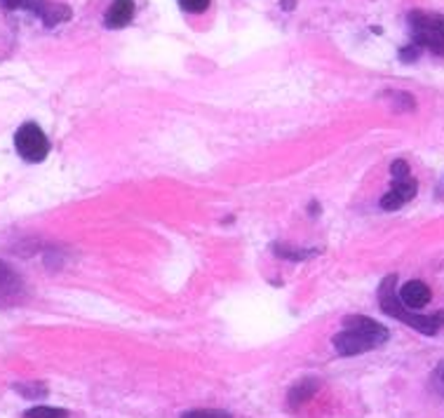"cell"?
<instances>
[{
  "mask_svg": "<svg viewBox=\"0 0 444 418\" xmlns=\"http://www.w3.org/2000/svg\"><path fill=\"white\" fill-rule=\"evenodd\" d=\"M388 329L374 322L365 315H351L343 322V332L334 336V348L336 353L343 357L362 355L367 350H374L388 341Z\"/></svg>",
  "mask_w": 444,
  "mask_h": 418,
  "instance_id": "6da1fadb",
  "label": "cell"
},
{
  "mask_svg": "<svg viewBox=\"0 0 444 418\" xmlns=\"http://www.w3.org/2000/svg\"><path fill=\"white\" fill-rule=\"evenodd\" d=\"M395 275H388L386 280L381 282V289H379V301H381V310L390 318L405 322V325L414 327L416 332L426 334V336H433L442 329L444 325V313H435V315H416L412 313L405 303L400 301V296L395 294Z\"/></svg>",
  "mask_w": 444,
  "mask_h": 418,
  "instance_id": "7a4b0ae2",
  "label": "cell"
},
{
  "mask_svg": "<svg viewBox=\"0 0 444 418\" xmlns=\"http://www.w3.org/2000/svg\"><path fill=\"white\" fill-rule=\"evenodd\" d=\"M414 43L428 47L433 55L444 57V15H428V12H414L412 17Z\"/></svg>",
  "mask_w": 444,
  "mask_h": 418,
  "instance_id": "3957f363",
  "label": "cell"
},
{
  "mask_svg": "<svg viewBox=\"0 0 444 418\" xmlns=\"http://www.w3.org/2000/svg\"><path fill=\"white\" fill-rule=\"evenodd\" d=\"M15 148L26 163H43L50 153V141L36 123H24L15 134Z\"/></svg>",
  "mask_w": 444,
  "mask_h": 418,
  "instance_id": "277c9868",
  "label": "cell"
},
{
  "mask_svg": "<svg viewBox=\"0 0 444 418\" xmlns=\"http://www.w3.org/2000/svg\"><path fill=\"white\" fill-rule=\"evenodd\" d=\"M24 296V282L12 268L0 261V306H15Z\"/></svg>",
  "mask_w": 444,
  "mask_h": 418,
  "instance_id": "5b68a950",
  "label": "cell"
},
{
  "mask_svg": "<svg viewBox=\"0 0 444 418\" xmlns=\"http://www.w3.org/2000/svg\"><path fill=\"white\" fill-rule=\"evenodd\" d=\"M416 181L412 177H402V179H393V188L381 198V207L393 212V209H400L405 202H409L416 195Z\"/></svg>",
  "mask_w": 444,
  "mask_h": 418,
  "instance_id": "8992f818",
  "label": "cell"
},
{
  "mask_svg": "<svg viewBox=\"0 0 444 418\" xmlns=\"http://www.w3.org/2000/svg\"><path fill=\"white\" fill-rule=\"evenodd\" d=\"M400 301L405 303L409 310H421L423 306H428L430 301V289L426 282L421 280H409L407 285H402L400 289Z\"/></svg>",
  "mask_w": 444,
  "mask_h": 418,
  "instance_id": "52a82bcc",
  "label": "cell"
},
{
  "mask_svg": "<svg viewBox=\"0 0 444 418\" xmlns=\"http://www.w3.org/2000/svg\"><path fill=\"white\" fill-rule=\"evenodd\" d=\"M134 17V0H113L111 8L106 10L104 22L109 29H123Z\"/></svg>",
  "mask_w": 444,
  "mask_h": 418,
  "instance_id": "ba28073f",
  "label": "cell"
},
{
  "mask_svg": "<svg viewBox=\"0 0 444 418\" xmlns=\"http://www.w3.org/2000/svg\"><path fill=\"white\" fill-rule=\"evenodd\" d=\"M71 8L64 3H50V0H45L43 8L38 10V17L43 19L45 26H57V24H64L71 19Z\"/></svg>",
  "mask_w": 444,
  "mask_h": 418,
  "instance_id": "9c48e42d",
  "label": "cell"
},
{
  "mask_svg": "<svg viewBox=\"0 0 444 418\" xmlns=\"http://www.w3.org/2000/svg\"><path fill=\"white\" fill-rule=\"evenodd\" d=\"M318 388H320V383L315 381V379H304L301 383H296V386L289 390V397H287L289 407L299 409L301 404H306L315 393H318Z\"/></svg>",
  "mask_w": 444,
  "mask_h": 418,
  "instance_id": "30bf717a",
  "label": "cell"
},
{
  "mask_svg": "<svg viewBox=\"0 0 444 418\" xmlns=\"http://www.w3.org/2000/svg\"><path fill=\"white\" fill-rule=\"evenodd\" d=\"M15 390L26 400H38V397L47 395V386L45 383H15Z\"/></svg>",
  "mask_w": 444,
  "mask_h": 418,
  "instance_id": "8fae6325",
  "label": "cell"
},
{
  "mask_svg": "<svg viewBox=\"0 0 444 418\" xmlns=\"http://www.w3.org/2000/svg\"><path fill=\"white\" fill-rule=\"evenodd\" d=\"M275 252L280 256H285V259H294V261H304V259H311V256L318 254L315 249H294L287 245H275Z\"/></svg>",
  "mask_w": 444,
  "mask_h": 418,
  "instance_id": "7c38bea8",
  "label": "cell"
},
{
  "mask_svg": "<svg viewBox=\"0 0 444 418\" xmlns=\"http://www.w3.org/2000/svg\"><path fill=\"white\" fill-rule=\"evenodd\" d=\"M8 10H29L33 15H38V10L43 8L45 0H0Z\"/></svg>",
  "mask_w": 444,
  "mask_h": 418,
  "instance_id": "4fadbf2b",
  "label": "cell"
},
{
  "mask_svg": "<svg viewBox=\"0 0 444 418\" xmlns=\"http://www.w3.org/2000/svg\"><path fill=\"white\" fill-rule=\"evenodd\" d=\"M26 418H69L64 409H55V407H36L26 411Z\"/></svg>",
  "mask_w": 444,
  "mask_h": 418,
  "instance_id": "5bb4252c",
  "label": "cell"
},
{
  "mask_svg": "<svg viewBox=\"0 0 444 418\" xmlns=\"http://www.w3.org/2000/svg\"><path fill=\"white\" fill-rule=\"evenodd\" d=\"M181 10L191 12V15H200V12H205L210 8V0H179Z\"/></svg>",
  "mask_w": 444,
  "mask_h": 418,
  "instance_id": "9a60e30c",
  "label": "cell"
},
{
  "mask_svg": "<svg viewBox=\"0 0 444 418\" xmlns=\"http://www.w3.org/2000/svg\"><path fill=\"white\" fill-rule=\"evenodd\" d=\"M181 418H231L226 414V411H214V409H195V411H188Z\"/></svg>",
  "mask_w": 444,
  "mask_h": 418,
  "instance_id": "2e32d148",
  "label": "cell"
},
{
  "mask_svg": "<svg viewBox=\"0 0 444 418\" xmlns=\"http://www.w3.org/2000/svg\"><path fill=\"white\" fill-rule=\"evenodd\" d=\"M390 172H393V179L412 177V174H409V165L405 163V160H395V163L390 165Z\"/></svg>",
  "mask_w": 444,
  "mask_h": 418,
  "instance_id": "e0dca14e",
  "label": "cell"
},
{
  "mask_svg": "<svg viewBox=\"0 0 444 418\" xmlns=\"http://www.w3.org/2000/svg\"><path fill=\"white\" fill-rule=\"evenodd\" d=\"M285 8H287V10H292V8H294V0H285Z\"/></svg>",
  "mask_w": 444,
  "mask_h": 418,
  "instance_id": "ac0fdd59",
  "label": "cell"
},
{
  "mask_svg": "<svg viewBox=\"0 0 444 418\" xmlns=\"http://www.w3.org/2000/svg\"><path fill=\"white\" fill-rule=\"evenodd\" d=\"M442 381H444V379H442Z\"/></svg>",
  "mask_w": 444,
  "mask_h": 418,
  "instance_id": "d6986e66",
  "label": "cell"
}]
</instances>
